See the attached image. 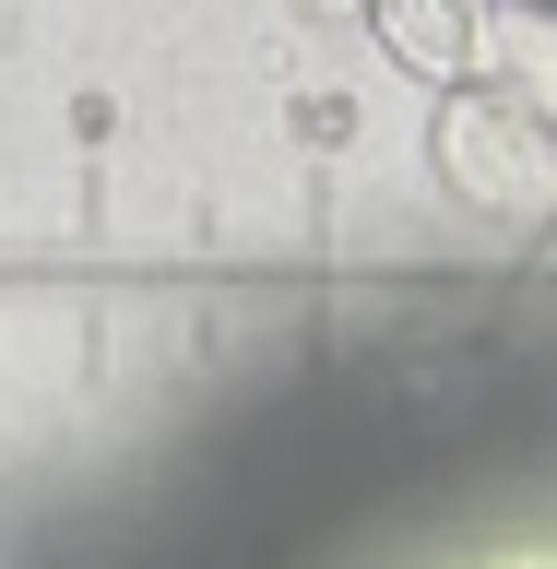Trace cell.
Returning a JSON list of instances; mask_svg holds the SVG:
<instances>
[{
  "mask_svg": "<svg viewBox=\"0 0 557 569\" xmlns=\"http://www.w3.org/2000/svg\"><path fill=\"white\" fill-rule=\"evenodd\" d=\"M427 154L475 213H534L557 190V142H546V107L510 96V83H451L439 119H427Z\"/></svg>",
  "mask_w": 557,
  "mask_h": 569,
  "instance_id": "cell-1",
  "label": "cell"
},
{
  "mask_svg": "<svg viewBox=\"0 0 557 569\" xmlns=\"http://www.w3.org/2000/svg\"><path fill=\"white\" fill-rule=\"evenodd\" d=\"M368 24H380V48L416 83H475V48H487V0H356Z\"/></svg>",
  "mask_w": 557,
  "mask_h": 569,
  "instance_id": "cell-2",
  "label": "cell"
},
{
  "mask_svg": "<svg viewBox=\"0 0 557 569\" xmlns=\"http://www.w3.org/2000/svg\"><path fill=\"white\" fill-rule=\"evenodd\" d=\"M309 12H356V0H309Z\"/></svg>",
  "mask_w": 557,
  "mask_h": 569,
  "instance_id": "cell-3",
  "label": "cell"
},
{
  "mask_svg": "<svg viewBox=\"0 0 557 569\" xmlns=\"http://www.w3.org/2000/svg\"><path fill=\"white\" fill-rule=\"evenodd\" d=\"M534 12H546V0H534Z\"/></svg>",
  "mask_w": 557,
  "mask_h": 569,
  "instance_id": "cell-4",
  "label": "cell"
}]
</instances>
